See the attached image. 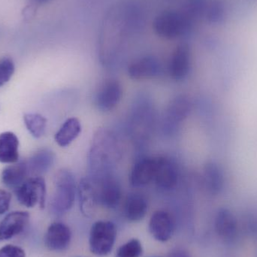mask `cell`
<instances>
[{"label": "cell", "mask_w": 257, "mask_h": 257, "mask_svg": "<svg viewBox=\"0 0 257 257\" xmlns=\"http://www.w3.org/2000/svg\"><path fill=\"white\" fill-rule=\"evenodd\" d=\"M217 235L225 241H232L238 233V220L229 209L223 208L216 214L214 221Z\"/></svg>", "instance_id": "9a60e30c"}, {"label": "cell", "mask_w": 257, "mask_h": 257, "mask_svg": "<svg viewBox=\"0 0 257 257\" xmlns=\"http://www.w3.org/2000/svg\"><path fill=\"white\" fill-rule=\"evenodd\" d=\"M161 70V66L154 57H145L132 63L128 67L130 78L134 80H144L157 76Z\"/></svg>", "instance_id": "5bb4252c"}, {"label": "cell", "mask_w": 257, "mask_h": 257, "mask_svg": "<svg viewBox=\"0 0 257 257\" xmlns=\"http://www.w3.org/2000/svg\"><path fill=\"white\" fill-rule=\"evenodd\" d=\"M72 233L64 223H54L48 227L45 235V245L53 251H63L71 242Z\"/></svg>", "instance_id": "30bf717a"}, {"label": "cell", "mask_w": 257, "mask_h": 257, "mask_svg": "<svg viewBox=\"0 0 257 257\" xmlns=\"http://www.w3.org/2000/svg\"><path fill=\"white\" fill-rule=\"evenodd\" d=\"M18 202L27 207L33 208L39 205L41 208L45 206L46 184L42 177L36 176L26 180L15 190Z\"/></svg>", "instance_id": "3957f363"}, {"label": "cell", "mask_w": 257, "mask_h": 257, "mask_svg": "<svg viewBox=\"0 0 257 257\" xmlns=\"http://www.w3.org/2000/svg\"><path fill=\"white\" fill-rule=\"evenodd\" d=\"M55 192L51 206L56 214H64L69 211L75 201L76 184L75 177L70 171L62 169L54 177Z\"/></svg>", "instance_id": "6da1fadb"}, {"label": "cell", "mask_w": 257, "mask_h": 257, "mask_svg": "<svg viewBox=\"0 0 257 257\" xmlns=\"http://www.w3.org/2000/svg\"><path fill=\"white\" fill-rule=\"evenodd\" d=\"M35 1L38 3H46V2H48V0H35Z\"/></svg>", "instance_id": "83f0119b"}, {"label": "cell", "mask_w": 257, "mask_h": 257, "mask_svg": "<svg viewBox=\"0 0 257 257\" xmlns=\"http://www.w3.org/2000/svg\"><path fill=\"white\" fill-rule=\"evenodd\" d=\"M187 26V21L182 15L175 12H166L156 19L154 28L161 37L175 39L184 33Z\"/></svg>", "instance_id": "277c9868"}, {"label": "cell", "mask_w": 257, "mask_h": 257, "mask_svg": "<svg viewBox=\"0 0 257 257\" xmlns=\"http://www.w3.org/2000/svg\"><path fill=\"white\" fill-rule=\"evenodd\" d=\"M178 180V171L176 165L170 159L165 157H157L154 182L160 188L170 190L175 187Z\"/></svg>", "instance_id": "52a82bcc"}, {"label": "cell", "mask_w": 257, "mask_h": 257, "mask_svg": "<svg viewBox=\"0 0 257 257\" xmlns=\"http://www.w3.org/2000/svg\"><path fill=\"white\" fill-rule=\"evenodd\" d=\"M117 230L111 221L100 220L92 226L89 238L90 250L93 254L105 256L112 250Z\"/></svg>", "instance_id": "7a4b0ae2"}, {"label": "cell", "mask_w": 257, "mask_h": 257, "mask_svg": "<svg viewBox=\"0 0 257 257\" xmlns=\"http://www.w3.org/2000/svg\"><path fill=\"white\" fill-rule=\"evenodd\" d=\"M190 52L185 45H180L175 49L169 65V75L175 81L184 80L190 70Z\"/></svg>", "instance_id": "8fae6325"}, {"label": "cell", "mask_w": 257, "mask_h": 257, "mask_svg": "<svg viewBox=\"0 0 257 257\" xmlns=\"http://www.w3.org/2000/svg\"><path fill=\"white\" fill-rule=\"evenodd\" d=\"M55 161V154L49 149H41L33 154L28 162L30 172L37 176L46 173Z\"/></svg>", "instance_id": "ffe728a7"}, {"label": "cell", "mask_w": 257, "mask_h": 257, "mask_svg": "<svg viewBox=\"0 0 257 257\" xmlns=\"http://www.w3.org/2000/svg\"><path fill=\"white\" fill-rule=\"evenodd\" d=\"M30 173L28 162L26 160L12 163L2 172V181L6 187L16 190L27 180Z\"/></svg>", "instance_id": "2e32d148"}, {"label": "cell", "mask_w": 257, "mask_h": 257, "mask_svg": "<svg viewBox=\"0 0 257 257\" xmlns=\"http://www.w3.org/2000/svg\"><path fill=\"white\" fill-rule=\"evenodd\" d=\"M15 63L12 59L4 57L0 59V87L6 84L15 72Z\"/></svg>", "instance_id": "d4e9b609"}, {"label": "cell", "mask_w": 257, "mask_h": 257, "mask_svg": "<svg viewBox=\"0 0 257 257\" xmlns=\"http://www.w3.org/2000/svg\"><path fill=\"white\" fill-rule=\"evenodd\" d=\"M24 123L30 134L39 139L44 136L46 131L47 119L42 114L37 113H27L24 116Z\"/></svg>", "instance_id": "603a6c76"}, {"label": "cell", "mask_w": 257, "mask_h": 257, "mask_svg": "<svg viewBox=\"0 0 257 257\" xmlns=\"http://www.w3.org/2000/svg\"><path fill=\"white\" fill-rule=\"evenodd\" d=\"M80 209L86 217H92L99 205L96 184L89 179H83L78 188Z\"/></svg>", "instance_id": "7c38bea8"}, {"label": "cell", "mask_w": 257, "mask_h": 257, "mask_svg": "<svg viewBox=\"0 0 257 257\" xmlns=\"http://www.w3.org/2000/svg\"><path fill=\"white\" fill-rule=\"evenodd\" d=\"M123 95L121 84L116 79L104 81L95 97V103L101 111H110L116 108Z\"/></svg>", "instance_id": "5b68a950"}, {"label": "cell", "mask_w": 257, "mask_h": 257, "mask_svg": "<svg viewBox=\"0 0 257 257\" xmlns=\"http://www.w3.org/2000/svg\"><path fill=\"white\" fill-rule=\"evenodd\" d=\"M12 196L9 192L0 189V215L5 214L10 207Z\"/></svg>", "instance_id": "4316f807"}, {"label": "cell", "mask_w": 257, "mask_h": 257, "mask_svg": "<svg viewBox=\"0 0 257 257\" xmlns=\"http://www.w3.org/2000/svg\"><path fill=\"white\" fill-rule=\"evenodd\" d=\"M96 183L99 205L113 209L117 207L121 200V187L118 181L111 175L99 178Z\"/></svg>", "instance_id": "8992f818"}, {"label": "cell", "mask_w": 257, "mask_h": 257, "mask_svg": "<svg viewBox=\"0 0 257 257\" xmlns=\"http://www.w3.org/2000/svg\"><path fill=\"white\" fill-rule=\"evenodd\" d=\"M30 214L26 211H15L8 214L0 223V241L10 239L24 230Z\"/></svg>", "instance_id": "4fadbf2b"}, {"label": "cell", "mask_w": 257, "mask_h": 257, "mask_svg": "<svg viewBox=\"0 0 257 257\" xmlns=\"http://www.w3.org/2000/svg\"><path fill=\"white\" fill-rule=\"evenodd\" d=\"M0 257H26V254L21 247L7 245L0 249Z\"/></svg>", "instance_id": "484cf974"}, {"label": "cell", "mask_w": 257, "mask_h": 257, "mask_svg": "<svg viewBox=\"0 0 257 257\" xmlns=\"http://www.w3.org/2000/svg\"><path fill=\"white\" fill-rule=\"evenodd\" d=\"M142 253V246L138 239H131L117 250L116 257H139Z\"/></svg>", "instance_id": "cb8c5ba5"}, {"label": "cell", "mask_w": 257, "mask_h": 257, "mask_svg": "<svg viewBox=\"0 0 257 257\" xmlns=\"http://www.w3.org/2000/svg\"><path fill=\"white\" fill-rule=\"evenodd\" d=\"M157 169V157L141 159L133 166L130 174V182L133 187L148 185L154 181Z\"/></svg>", "instance_id": "9c48e42d"}, {"label": "cell", "mask_w": 257, "mask_h": 257, "mask_svg": "<svg viewBox=\"0 0 257 257\" xmlns=\"http://www.w3.org/2000/svg\"><path fill=\"white\" fill-rule=\"evenodd\" d=\"M191 102L185 96H179L174 99L167 110L168 120L172 124L178 123L184 120L190 114Z\"/></svg>", "instance_id": "44dd1931"}, {"label": "cell", "mask_w": 257, "mask_h": 257, "mask_svg": "<svg viewBox=\"0 0 257 257\" xmlns=\"http://www.w3.org/2000/svg\"><path fill=\"white\" fill-rule=\"evenodd\" d=\"M203 180L208 190L217 193L223 188L224 176L220 166L214 163H209L204 169Z\"/></svg>", "instance_id": "7402d4cb"}, {"label": "cell", "mask_w": 257, "mask_h": 257, "mask_svg": "<svg viewBox=\"0 0 257 257\" xmlns=\"http://www.w3.org/2000/svg\"><path fill=\"white\" fill-rule=\"evenodd\" d=\"M148 208V201L145 196L139 193H132L125 200L123 213L130 221L139 222L145 217Z\"/></svg>", "instance_id": "ac0fdd59"}, {"label": "cell", "mask_w": 257, "mask_h": 257, "mask_svg": "<svg viewBox=\"0 0 257 257\" xmlns=\"http://www.w3.org/2000/svg\"><path fill=\"white\" fill-rule=\"evenodd\" d=\"M19 140L15 133L5 132L0 134V163L12 164L19 160Z\"/></svg>", "instance_id": "e0dca14e"}, {"label": "cell", "mask_w": 257, "mask_h": 257, "mask_svg": "<svg viewBox=\"0 0 257 257\" xmlns=\"http://www.w3.org/2000/svg\"><path fill=\"white\" fill-rule=\"evenodd\" d=\"M149 230L157 241L166 242L172 238L175 230L172 217L165 211H157L151 216Z\"/></svg>", "instance_id": "ba28073f"}, {"label": "cell", "mask_w": 257, "mask_h": 257, "mask_svg": "<svg viewBox=\"0 0 257 257\" xmlns=\"http://www.w3.org/2000/svg\"><path fill=\"white\" fill-rule=\"evenodd\" d=\"M81 133V124L76 117H71L64 122L54 136L56 143L62 148L69 146Z\"/></svg>", "instance_id": "d6986e66"}]
</instances>
